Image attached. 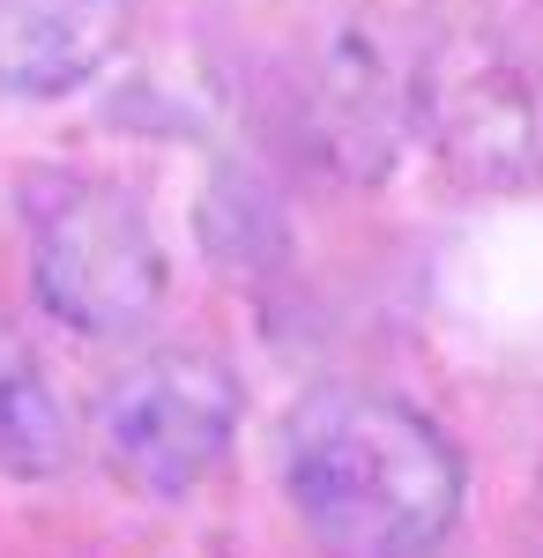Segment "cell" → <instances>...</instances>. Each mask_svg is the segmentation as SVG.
<instances>
[{"mask_svg":"<svg viewBox=\"0 0 543 558\" xmlns=\"http://www.w3.org/2000/svg\"><path fill=\"white\" fill-rule=\"evenodd\" d=\"M126 38L134 0H0V97H75L120 60Z\"/></svg>","mask_w":543,"mask_h":558,"instance_id":"obj_6","label":"cell"},{"mask_svg":"<svg viewBox=\"0 0 543 558\" xmlns=\"http://www.w3.org/2000/svg\"><path fill=\"white\" fill-rule=\"evenodd\" d=\"M75 454V417L52 395L45 365L15 336H0V476H60Z\"/></svg>","mask_w":543,"mask_h":558,"instance_id":"obj_7","label":"cell"},{"mask_svg":"<svg viewBox=\"0 0 543 558\" xmlns=\"http://www.w3.org/2000/svg\"><path fill=\"white\" fill-rule=\"evenodd\" d=\"M305 134L321 149L335 179H373L395 172L402 142H410V52L379 23H342L321 60H313V89H305Z\"/></svg>","mask_w":543,"mask_h":558,"instance_id":"obj_5","label":"cell"},{"mask_svg":"<svg viewBox=\"0 0 543 558\" xmlns=\"http://www.w3.org/2000/svg\"><path fill=\"white\" fill-rule=\"evenodd\" d=\"M276 476L321 558H432L461 521V447L418 402L321 387L276 432Z\"/></svg>","mask_w":543,"mask_h":558,"instance_id":"obj_1","label":"cell"},{"mask_svg":"<svg viewBox=\"0 0 543 558\" xmlns=\"http://www.w3.org/2000/svg\"><path fill=\"white\" fill-rule=\"evenodd\" d=\"M31 231V291L38 305L89 343H112L157 320L171 291V260L149 209L120 179L52 172L23 194Z\"/></svg>","mask_w":543,"mask_h":558,"instance_id":"obj_3","label":"cell"},{"mask_svg":"<svg viewBox=\"0 0 543 558\" xmlns=\"http://www.w3.org/2000/svg\"><path fill=\"white\" fill-rule=\"evenodd\" d=\"M239 439V380L209 350H157L97 402V454L142 499H186Z\"/></svg>","mask_w":543,"mask_h":558,"instance_id":"obj_4","label":"cell"},{"mask_svg":"<svg viewBox=\"0 0 543 558\" xmlns=\"http://www.w3.org/2000/svg\"><path fill=\"white\" fill-rule=\"evenodd\" d=\"M410 128L476 194L543 179V45L514 23L455 15L410 52Z\"/></svg>","mask_w":543,"mask_h":558,"instance_id":"obj_2","label":"cell"}]
</instances>
